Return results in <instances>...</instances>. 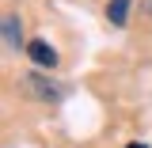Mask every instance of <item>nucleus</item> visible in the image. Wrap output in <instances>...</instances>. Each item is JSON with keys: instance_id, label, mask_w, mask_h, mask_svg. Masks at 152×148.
Listing matches in <instances>:
<instances>
[{"instance_id": "f257e3e1", "label": "nucleus", "mask_w": 152, "mask_h": 148, "mask_svg": "<svg viewBox=\"0 0 152 148\" xmlns=\"http://www.w3.org/2000/svg\"><path fill=\"white\" fill-rule=\"evenodd\" d=\"M23 84H27V87H31V91H34L38 99H50V103H53V99H61V84L46 80V76H27Z\"/></svg>"}, {"instance_id": "f03ea898", "label": "nucleus", "mask_w": 152, "mask_h": 148, "mask_svg": "<svg viewBox=\"0 0 152 148\" xmlns=\"http://www.w3.org/2000/svg\"><path fill=\"white\" fill-rule=\"evenodd\" d=\"M27 53H31V61H34L38 69H53V65H57V50H53V46H46V42H31Z\"/></svg>"}, {"instance_id": "7ed1b4c3", "label": "nucleus", "mask_w": 152, "mask_h": 148, "mask_svg": "<svg viewBox=\"0 0 152 148\" xmlns=\"http://www.w3.org/2000/svg\"><path fill=\"white\" fill-rule=\"evenodd\" d=\"M126 15H129V0H107V19L114 27H126Z\"/></svg>"}, {"instance_id": "20e7f679", "label": "nucleus", "mask_w": 152, "mask_h": 148, "mask_svg": "<svg viewBox=\"0 0 152 148\" xmlns=\"http://www.w3.org/2000/svg\"><path fill=\"white\" fill-rule=\"evenodd\" d=\"M4 42H8V50H19V46H23V31H19V19L15 15L4 19Z\"/></svg>"}]
</instances>
